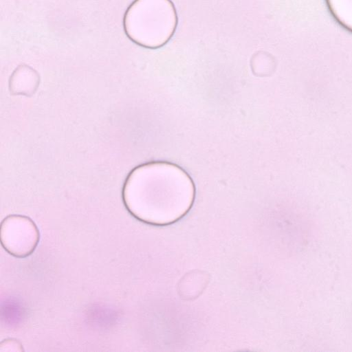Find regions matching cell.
Returning <instances> with one entry per match:
<instances>
[{
  "instance_id": "6da1fadb",
  "label": "cell",
  "mask_w": 352,
  "mask_h": 352,
  "mask_svg": "<svg viewBox=\"0 0 352 352\" xmlns=\"http://www.w3.org/2000/svg\"><path fill=\"white\" fill-rule=\"evenodd\" d=\"M194 197L193 184L186 173L162 162L135 167L122 190L127 210L138 220L155 226L170 224L183 217Z\"/></svg>"
},
{
  "instance_id": "7a4b0ae2",
  "label": "cell",
  "mask_w": 352,
  "mask_h": 352,
  "mask_svg": "<svg viewBox=\"0 0 352 352\" xmlns=\"http://www.w3.org/2000/svg\"><path fill=\"white\" fill-rule=\"evenodd\" d=\"M175 23V11L168 0H135L124 20L128 36L149 47L160 46L168 40Z\"/></svg>"
},
{
  "instance_id": "3957f363",
  "label": "cell",
  "mask_w": 352,
  "mask_h": 352,
  "mask_svg": "<svg viewBox=\"0 0 352 352\" xmlns=\"http://www.w3.org/2000/svg\"><path fill=\"white\" fill-rule=\"evenodd\" d=\"M0 237L2 246L9 254L24 258L30 255L37 247L40 233L30 217L12 214L2 221Z\"/></svg>"
},
{
  "instance_id": "277c9868",
  "label": "cell",
  "mask_w": 352,
  "mask_h": 352,
  "mask_svg": "<svg viewBox=\"0 0 352 352\" xmlns=\"http://www.w3.org/2000/svg\"><path fill=\"white\" fill-rule=\"evenodd\" d=\"M22 344L16 340L9 338L3 340L0 344V352H23Z\"/></svg>"
}]
</instances>
